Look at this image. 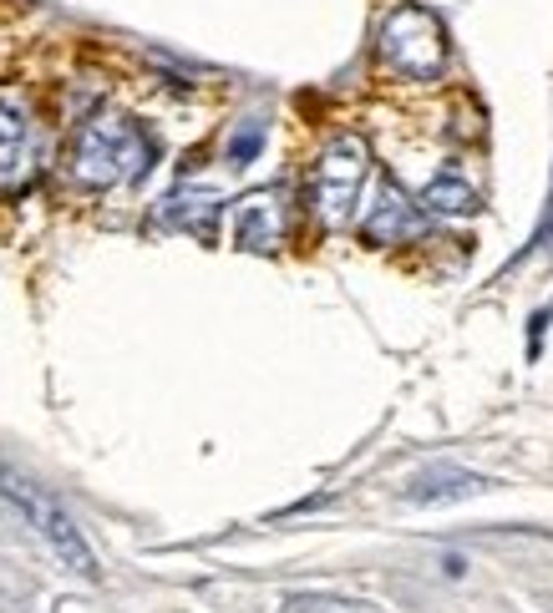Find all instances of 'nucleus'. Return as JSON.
Masks as SVG:
<instances>
[{
	"instance_id": "13",
	"label": "nucleus",
	"mask_w": 553,
	"mask_h": 613,
	"mask_svg": "<svg viewBox=\"0 0 553 613\" xmlns=\"http://www.w3.org/2000/svg\"><path fill=\"white\" fill-rule=\"evenodd\" d=\"M553 319V309H539V315H533V355H539V335H543V325H549Z\"/></svg>"
},
{
	"instance_id": "8",
	"label": "nucleus",
	"mask_w": 553,
	"mask_h": 613,
	"mask_svg": "<svg viewBox=\"0 0 553 613\" xmlns=\"http://www.w3.org/2000/svg\"><path fill=\"white\" fill-rule=\"evenodd\" d=\"M31 162V107L16 87H0V178H21Z\"/></svg>"
},
{
	"instance_id": "4",
	"label": "nucleus",
	"mask_w": 553,
	"mask_h": 613,
	"mask_svg": "<svg viewBox=\"0 0 553 613\" xmlns=\"http://www.w3.org/2000/svg\"><path fill=\"white\" fill-rule=\"evenodd\" d=\"M0 487L11 492V502L26 512V523L47 537V547L61 557V563H67L71 573H81V579H97L92 547H87V537L77 533V523H71L67 512L57 507V497H51V492H41L31 477H21L16 466H0Z\"/></svg>"
},
{
	"instance_id": "11",
	"label": "nucleus",
	"mask_w": 553,
	"mask_h": 613,
	"mask_svg": "<svg viewBox=\"0 0 553 613\" xmlns=\"http://www.w3.org/2000/svg\"><path fill=\"white\" fill-rule=\"evenodd\" d=\"M285 613H381V609L361 599H335V593H289Z\"/></svg>"
},
{
	"instance_id": "6",
	"label": "nucleus",
	"mask_w": 553,
	"mask_h": 613,
	"mask_svg": "<svg viewBox=\"0 0 553 613\" xmlns=\"http://www.w3.org/2000/svg\"><path fill=\"white\" fill-rule=\"evenodd\" d=\"M477 492H487V477H477V472H467L457 462H432L406 482L402 497L412 507H442V502H462V497H477Z\"/></svg>"
},
{
	"instance_id": "10",
	"label": "nucleus",
	"mask_w": 553,
	"mask_h": 613,
	"mask_svg": "<svg viewBox=\"0 0 553 613\" xmlns=\"http://www.w3.org/2000/svg\"><path fill=\"white\" fill-rule=\"evenodd\" d=\"M427 214H442V218H457V214H473L477 208V188L457 172H442L437 182H427V194H422Z\"/></svg>"
},
{
	"instance_id": "12",
	"label": "nucleus",
	"mask_w": 553,
	"mask_h": 613,
	"mask_svg": "<svg viewBox=\"0 0 553 613\" xmlns=\"http://www.w3.org/2000/svg\"><path fill=\"white\" fill-rule=\"evenodd\" d=\"M259 142H265V122L239 127V132H234V142H229V162H234V168H244V162L259 152Z\"/></svg>"
},
{
	"instance_id": "7",
	"label": "nucleus",
	"mask_w": 553,
	"mask_h": 613,
	"mask_svg": "<svg viewBox=\"0 0 553 613\" xmlns=\"http://www.w3.org/2000/svg\"><path fill=\"white\" fill-rule=\"evenodd\" d=\"M422 228H427V218H422V208L412 204V198L396 188V182H386L376 198V208L366 214V224H361V234H366V244H406V239H422Z\"/></svg>"
},
{
	"instance_id": "5",
	"label": "nucleus",
	"mask_w": 553,
	"mask_h": 613,
	"mask_svg": "<svg viewBox=\"0 0 553 613\" xmlns=\"http://www.w3.org/2000/svg\"><path fill=\"white\" fill-rule=\"evenodd\" d=\"M289 234V208L279 188H259L234 204V239L249 254H275Z\"/></svg>"
},
{
	"instance_id": "1",
	"label": "nucleus",
	"mask_w": 553,
	"mask_h": 613,
	"mask_svg": "<svg viewBox=\"0 0 553 613\" xmlns=\"http://www.w3.org/2000/svg\"><path fill=\"white\" fill-rule=\"evenodd\" d=\"M148 162H152V137L132 117H117V112H97L92 122H81L77 142H71V172L87 188L132 182L148 172Z\"/></svg>"
},
{
	"instance_id": "3",
	"label": "nucleus",
	"mask_w": 553,
	"mask_h": 613,
	"mask_svg": "<svg viewBox=\"0 0 553 613\" xmlns=\"http://www.w3.org/2000/svg\"><path fill=\"white\" fill-rule=\"evenodd\" d=\"M366 172H371L366 137L340 132L325 142L320 162H315V178H310V208L325 228L350 224V214H356V204H361V188H366Z\"/></svg>"
},
{
	"instance_id": "9",
	"label": "nucleus",
	"mask_w": 553,
	"mask_h": 613,
	"mask_svg": "<svg viewBox=\"0 0 553 613\" xmlns=\"http://www.w3.org/2000/svg\"><path fill=\"white\" fill-rule=\"evenodd\" d=\"M158 218L168 228H188L198 239H214V218H219V194H208V188H174V194L162 198Z\"/></svg>"
},
{
	"instance_id": "2",
	"label": "nucleus",
	"mask_w": 553,
	"mask_h": 613,
	"mask_svg": "<svg viewBox=\"0 0 553 613\" xmlns=\"http://www.w3.org/2000/svg\"><path fill=\"white\" fill-rule=\"evenodd\" d=\"M376 51L402 81H437L447 71V31L427 6H396L381 21Z\"/></svg>"
}]
</instances>
